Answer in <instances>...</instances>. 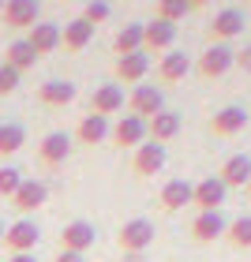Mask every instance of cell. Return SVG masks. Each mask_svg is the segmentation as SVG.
<instances>
[{
    "label": "cell",
    "instance_id": "277c9868",
    "mask_svg": "<svg viewBox=\"0 0 251 262\" xmlns=\"http://www.w3.org/2000/svg\"><path fill=\"white\" fill-rule=\"evenodd\" d=\"M233 68H236V53L229 45H206L202 56H199V64H195V71L202 79H221V75H229Z\"/></svg>",
    "mask_w": 251,
    "mask_h": 262
},
{
    "label": "cell",
    "instance_id": "6da1fadb",
    "mask_svg": "<svg viewBox=\"0 0 251 262\" xmlns=\"http://www.w3.org/2000/svg\"><path fill=\"white\" fill-rule=\"evenodd\" d=\"M116 244H120L124 255H142V251L154 244V221H147V217H131V221H124L120 232H116Z\"/></svg>",
    "mask_w": 251,
    "mask_h": 262
},
{
    "label": "cell",
    "instance_id": "1f68e13d",
    "mask_svg": "<svg viewBox=\"0 0 251 262\" xmlns=\"http://www.w3.org/2000/svg\"><path fill=\"white\" fill-rule=\"evenodd\" d=\"M113 15V8L109 4H105V0H90V4L87 8H82V19H87L90 23V27H98V23H105V19H109Z\"/></svg>",
    "mask_w": 251,
    "mask_h": 262
},
{
    "label": "cell",
    "instance_id": "4dcf8cb0",
    "mask_svg": "<svg viewBox=\"0 0 251 262\" xmlns=\"http://www.w3.org/2000/svg\"><path fill=\"white\" fill-rule=\"evenodd\" d=\"M19 184H23V172L11 165H0V199H15Z\"/></svg>",
    "mask_w": 251,
    "mask_h": 262
},
{
    "label": "cell",
    "instance_id": "30bf717a",
    "mask_svg": "<svg viewBox=\"0 0 251 262\" xmlns=\"http://www.w3.org/2000/svg\"><path fill=\"white\" fill-rule=\"evenodd\" d=\"M225 195H229V187H225L218 176H206V180L195 184V195H191V206H199V213H218Z\"/></svg>",
    "mask_w": 251,
    "mask_h": 262
},
{
    "label": "cell",
    "instance_id": "44dd1931",
    "mask_svg": "<svg viewBox=\"0 0 251 262\" xmlns=\"http://www.w3.org/2000/svg\"><path fill=\"white\" fill-rule=\"evenodd\" d=\"M94 41V27L87 19H71V23H64V30H60V45H64V53H82L87 45Z\"/></svg>",
    "mask_w": 251,
    "mask_h": 262
},
{
    "label": "cell",
    "instance_id": "5bb4252c",
    "mask_svg": "<svg viewBox=\"0 0 251 262\" xmlns=\"http://www.w3.org/2000/svg\"><path fill=\"white\" fill-rule=\"evenodd\" d=\"M173 41H176V27L173 23H165V19H150V23H142V53H165V49H173Z\"/></svg>",
    "mask_w": 251,
    "mask_h": 262
},
{
    "label": "cell",
    "instance_id": "7402d4cb",
    "mask_svg": "<svg viewBox=\"0 0 251 262\" xmlns=\"http://www.w3.org/2000/svg\"><path fill=\"white\" fill-rule=\"evenodd\" d=\"M109 135H113V124L105 120V116H94V113H87L79 120V127H75V139L87 142V146H101Z\"/></svg>",
    "mask_w": 251,
    "mask_h": 262
},
{
    "label": "cell",
    "instance_id": "d6986e66",
    "mask_svg": "<svg viewBox=\"0 0 251 262\" xmlns=\"http://www.w3.org/2000/svg\"><path fill=\"white\" fill-rule=\"evenodd\" d=\"M154 75H158V82H165V86H173V82H184L191 75V60L184 53H165L158 68H154Z\"/></svg>",
    "mask_w": 251,
    "mask_h": 262
},
{
    "label": "cell",
    "instance_id": "603a6c76",
    "mask_svg": "<svg viewBox=\"0 0 251 262\" xmlns=\"http://www.w3.org/2000/svg\"><path fill=\"white\" fill-rule=\"evenodd\" d=\"M60 23H38L30 34H27V41H30V49L38 53V56H45V53H56L60 49Z\"/></svg>",
    "mask_w": 251,
    "mask_h": 262
},
{
    "label": "cell",
    "instance_id": "e575fe53",
    "mask_svg": "<svg viewBox=\"0 0 251 262\" xmlns=\"http://www.w3.org/2000/svg\"><path fill=\"white\" fill-rule=\"evenodd\" d=\"M53 262H87V258H82V255H71V251H60Z\"/></svg>",
    "mask_w": 251,
    "mask_h": 262
},
{
    "label": "cell",
    "instance_id": "cb8c5ba5",
    "mask_svg": "<svg viewBox=\"0 0 251 262\" xmlns=\"http://www.w3.org/2000/svg\"><path fill=\"white\" fill-rule=\"evenodd\" d=\"M147 135H150V142H158V146H165V142H173L176 135H180V116L176 113H158L154 120H147Z\"/></svg>",
    "mask_w": 251,
    "mask_h": 262
},
{
    "label": "cell",
    "instance_id": "ba28073f",
    "mask_svg": "<svg viewBox=\"0 0 251 262\" xmlns=\"http://www.w3.org/2000/svg\"><path fill=\"white\" fill-rule=\"evenodd\" d=\"M124 105H128V98H124L120 82H101V86L94 90V98H90V113L109 120L113 113H124Z\"/></svg>",
    "mask_w": 251,
    "mask_h": 262
},
{
    "label": "cell",
    "instance_id": "2e32d148",
    "mask_svg": "<svg viewBox=\"0 0 251 262\" xmlns=\"http://www.w3.org/2000/svg\"><path fill=\"white\" fill-rule=\"evenodd\" d=\"M71 158V135H64V131H49L41 142H38V161L41 165H64Z\"/></svg>",
    "mask_w": 251,
    "mask_h": 262
},
{
    "label": "cell",
    "instance_id": "f1b7e54d",
    "mask_svg": "<svg viewBox=\"0 0 251 262\" xmlns=\"http://www.w3.org/2000/svg\"><path fill=\"white\" fill-rule=\"evenodd\" d=\"M225 244L236 247V251H251V213H247V217L229 221V229H225Z\"/></svg>",
    "mask_w": 251,
    "mask_h": 262
},
{
    "label": "cell",
    "instance_id": "d4e9b609",
    "mask_svg": "<svg viewBox=\"0 0 251 262\" xmlns=\"http://www.w3.org/2000/svg\"><path fill=\"white\" fill-rule=\"evenodd\" d=\"M38 101L41 105H71L75 101V82L68 79H49L38 86Z\"/></svg>",
    "mask_w": 251,
    "mask_h": 262
},
{
    "label": "cell",
    "instance_id": "836d02e7",
    "mask_svg": "<svg viewBox=\"0 0 251 262\" xmlns=\"http://www.w3.org/2000/svg\"><path fill=\"white\" fill-rule=\"evenodd\" d=\"M236 68L251 75V45H244V53H236Z\"/></svg>",
    "mask_w": 251,
    "mask_h": 262
},
{
    "label": "cell",
    "instance_id": "5b68a950",
    "mask_svg": "<svg viewBox=\"0 0 251 262\" xmlns=\"http://www.w3.org/2000/svg\"><path fill=\"white\" fill-rule=\"evenodd\" d=\"M0 19H4L8 30H34L41 23V8L34 4V0H8L4 11H0Z\"/></svg>",
    "mask_w": 251,
    "mask_h": 262
},
{
    "label": "cell",
    "instance_id": "d590c367",
    "mask_svg": "<svg viewBox=\"0 0 251 262\" xmlns=\"http://www.w3.org/2000/svg\"><path fill=\"white\" fill-rule=\"evenodd\" d=\"M8 262H34V255H11Z\"/></svg>",
    "mask_w": 251,
    "mask_h": 262
},
{
    "label": "cell",
    "instance_id": "d6a6232c",
    "mask_svg": "<svg viewBox=\"0 0 251 262\" xmlns=\"http://www.w3.org/2000/svg\"><path fill=\"white\" fill-rule=\"evenodd\" d=\"M15 90H19V71L0 64V98H8V94H15Z\"/></svg>",
    "mask_w": 251,
    "mask_h": 262
},
{
    "label": "cell",
    "instance_id": "8fae6325",
    "mask_svg": "<svg viewBox=\"0 0 251 262\" xmlns=\"http://www.w3.org/2000/svg\"><path fill=\"white\" fill-rule=\"evenodd\" d=\"M165 169V146L158 142H142L139 150H131V172L139 176V180H147V176L161 172Z\"/></svg>",
    "mask_w": 251,
    "mask_h": 262
},
{
    "label": "cell",
    "instance_id": "ffe728a7",
    "mask_svg": "<svg viewBox=\"0 0 251 262\" xmlns=\"http://www.w3.org/2000/svg\"><path fill=\"white\" fill-rule=\"evenodd\" d=\"M147 71H150V56H147V53L116 56V64H113V75L120 79V82H135V86L147 79Z\"/></svg>",
    "mask_w": 251,
    "mask_h": 262
},
{
    "label": "cell",
    "instance_id": "f35d334b",
    "mask_svg": "<svg viewBox=\"0 0 251 262\" xmlns=\"http://www.w3.org/2000/svg\"><path fill=\"white\" fill-rule=\"evenodd\" d=\"M244 191H247V199H251V184H247V187H244Z\"/></svg>",
    "mask_w": 251,
    "mask_h": 262
},
{
    "label": "cell",
    "instance_id": "83f0119b",
    "mask_svg": "<svg viewBox=\"0 0 251 262\" xmlns=\"http://www.w3.org/2000/svg\"><path fill=\"white\" fill-rule=\"evenodd\" d=\"M195 8H199V0H161V4L154 8V19H165V23L176 27V23H180L187 11H195Z\"/></svg>",
    "mask_w": 251,
    "mask_h": 262
},
{
    "label": "cell",
    "instance_id": "3957f363",
    "mask_svg": "<svg viewBox=\"0 0 251 262\" xmlns=\"http://www.w3.org/2000/svg\"><path fill=\"white\" fill-rule=\"evenodd\" d=\"M128 113L139 116V120H154L158 113H165L161 90L150 86V82H139V86H131V94H128Z\"/></svg>",
    "mask_w": 251,
    "mask_h": 262
},
{
    "label": "cell",
    "instance_id": "7c38bea8",
    "mask_svg": "<svg viewBox=\"0 0 251 262\" xmlns=\"http://www.w3.org/2000/svg\"><path fill=\"white\" fill-rule=\"evenodd\" d=\"M251 116L240 109V105H225V109L214 113V120H210V135H218V139H233V135H240V131L247 127Z\"/></svg>",
    "mask_w": 251,
    "mask_h": 262
},
{
    "label": "cell",
    "instance_id": "9c48e42d",
    "mask_svg": "<svg viewBox=\"0 0 251 262\" xmlns=\"http://www.w3.org/2000/svg\"><path fill=\"white\" fill-rule=\"evenodd\" d=\"M94 240H98V229L90 221H68L64 232H60V251H71V255H82L90 251Z\"/></svg>",
    "mask_w": 251,
    "mask_h": 262
},
{
    "label": "cell",
    "instance_id": "8992f818",
    "mask_svg": "<svg viewBox=\"0 0 251 262\" xmlns=\"http://www.w3.org/2000/svg\"><path fill=\"white\" fill-rule=\"evenodd\" d=\"M113 146H120V150H139L142 142H150V135H147V120H139V116H131V113H124L120 120L113 124Z\"/></svg>",
    "mask_w": 251,
    "mask_h": 262
},
{
    "label": "cell",
    "instance_id": "484cf974",
    "mask_svg": "<svg viewBox=\"0 0 251 262\" xmlns=\"http://www.w3.org/2000/svg\"><path fill=\"white\" fill-rule=\"evenodd\" d=\"M38 60H41V56L30 49V41H27V38H15V41H11L8 49H4V64H8V68H15L19 75H23L27 68H34Z\"/></svg>",
    "mask_w": 251,
    "mask_h": 262
},
{
    "label": "cell",
    "instance_id": "ab89813d",
    "mask_svg": "<svg viewBox=\"0 0 251 262\" xmlns=\"http://www.w3.org/2000/svg\"><path fill=\"white\" fill-rule=\"evenodd\" d=\"M0 11H4V4H0Z\"/></svg>",
    "mask_w": 251,
    "mask_h": 262
},
{
    "label": "cell",
    "instance_id": "f546056e",
    "mask_svg": "<svg viewBox=\"0 0 251 262\" xmlns=\"http://www.w3.org/2000/svg\"><path fill=\"white\" fill-rule=\"evenodd\" d=\"M23 142H27V131H23L19 124H0V158L19 154Z\"/></svg>",
    "mask_w": 251,
    "mask_h": 262
},
{
    "label": "cell",
    "instance_id": "4fadbf2b",
    "mask_svg": "<svg viewBox=\"0 0 251 262\" xmlns=\"http://www.w3.org/2000/svg\"><path fill=\"white\" fill-rule=\"evenodd\" d=\"M191 195H195V184L169 180V184H161V191H158V210L161 213H176V210L191 206Z\"/></svg>",
    "mask_w": 251,
    "mask_h": 262
},
{
    "label": "cell",
    "instance_id": "74e56055",
    "mask_svg": "<svg viewBox=\"0 0 251 262\" xmlns=\"http://www.w3.org/2000/svg\"><path fill=\"white\" fill-rule=\"evenodd\" d=\"M0 240H4V221H0Z\"/></svg>",
    "mask_w": 251,
    "mask_h": 262
},
{
    "label": "cell",
    "instance_id": "e0dca14e",
    "mask_svg": "<svg viewBox=\"0 0 251 262\" xmlns=\"http://www.w3.org/2000/svg\"><path fill=\"white\" fill-rule=\"evenodd\" d=\"M225 229H229V221L218 213H195V221H191V240L195 244H214V240H225Z\"/></svg>",
    "mask_w": 251,
    "mask_h": 262
},
{
    "label": "cell",
    "instance_id": "52a82bcc",
    "mask_svg": "<svg viewBox=\"0 0 251 262\" xmlns=\"http://www.w3.org/2000/svg\"><path fill=\"white\" fill-rule=\"evenodd\" d=\"M244 11L240 8H221V11H214V19H210V27H206V34H210V41L214 45H225L229 38H236V34H244Z\"/></svg>",
    "mask_w": 251,
    "mask_h": 262
},
{
    "label": "cell",
    "instance_id": "7a4b0ae2",
    "mask_svg": "<svg viewBox=\"0 0 251 262\" xmlns=\"http://www.w3.org/2000/svg\"><path fill=\"white\" fill-rule=\"evenodd\" d=\"M38 240H41V229L30 217H19L4 229V240L0 244H4V251H11V255H30L34 247H38Z\"/></svg>",
    "mask_w": 251,
    "mask_h": 262
},
{
    "label": "cell",
    "instance_id": "9a60e30c",
    "mask_svg": "<svg viewBox=\"0 0 251 262\" xmlns=\"http://www.w3.org/2000/svg\"><path fill=\"white\" fill-rule=\"evenodd\" d=\"M45 199H49V187H45L41 180H23L19 191H15V199H11V206H15L19 217H27V213H34V210L45 206Z\"/></svg>",
    "mask_w": 251,
    "mask_h": 262
},
{
    "label": "cell",
    "instance_id": "4316f807",
    "mask_svg": "<svg viewBox=\"0 0 251 262\" xmlns=\"http://www.w3.org/2000/svg\"><path fill=\"white\" fill-rule=\"evenodd\" d=\"M113 53L116 56H131V53H142V23H128V27L113 38Z\"/></svg>",
    "mask_w": 251,
    "mask_h": 262
},
{
    "label": "cell",
    "instance_id": "8d00e7d4",
    "mask_svg": "<svg viewBox=\"0 0 251 262\" xmlns=\"http://www.w3.org/2000/svg\"><path fill=\"white\" fill-rule=\"evenodd\" d=\"M128 262H142V255H128Z\"/></svg>",
    "mask_w": 251,
    "mask_h": 262
},
{
    "label": "cell",
    "instance_id": "ac0fdd59",
    "mask_svg": "<svg viewBox=\"0 0 251 262\" xmlns=\"http://www.w3.org/2000/svg\"><path fill=\"white\" fill-rule=\"evenodd\" d=\"M218 180L225 187H247L251 184V158H247V154H233V158H225L221 169H218Z\"/></svg>",
    "mask_w": 251,
    "mask_h": 262
}]
</instances>
